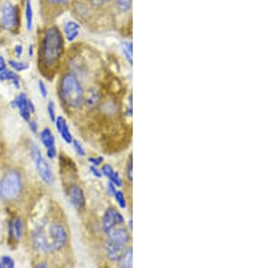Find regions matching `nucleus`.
<instances>
[{
  "instance_id": "9d476101",
  "label": "nucleus",
  "mask_w": 271,
  "mask_h": 268,
  "mask_svg": "<svg viewBox=\"0 0 271 268\" xmlns=\"http://www.w3.org/2000/svg\"><path fill=\"white\" fill-rule=\"evenodd\" d=\"M67 197L75 209L82 210L85 208L86 199L83 189L80 186L75 184L70 186L67 190Z\"/></svg>"
},
{
  "instance_id": "20e7f679",
  "label": "nucleus",
  "mask_w": 271,
  "mask_h": 268,
  "mask_svg": "<svg viewBox=\"0 0 271 268\" xmlns=\"http://www.w3.org/2000/svg\"><path fill=\"white\" fill-rule=\"evenodd\" d=\"M106 244V254L108 258L113 262L120 260L123 254L128 249L130 236L125 228H116L108 235Z\"/></svg>"
},
{
  "instance_id": "4468645a",
  "label": "nucleus",
  "mask_w": 271,
  "mask_h": 268,
  "mask_svg": "<svg viewBox=\"0 0 271 268\" xmlns=\"http://www.w3.org/2000/svg\"><path fill=\"white\" fill-rule=\"evenodd\" d=\"M80 25H79L75 21H68L66 24H64V34L66 36V39L69 42H72L75 41L79 35H80Z\"/></svg>"
},
{
  "instance_id": "e433bc0d",
  "label": "nucleus",
  "mask_w": 271,
  "mask_h": 268,
  "mask_svg": "<svg viewBox=\"0 0 271 268\" xmlns=\"http://www.w3.org/2000/svg\"><path fill=\"white\" fill-rule=\"evenodd\" d=\"M36 266H37V267H46V266H47V265H46V264H37V265H36Z\"/></svg>"
},
{
  "instance_id": "5701e85b",
  "label": "nucleus",
  "mask_w": 271,
  "mask_h": 268,
  "mask_svg": "<svg viewBox=\"0 0 271 268\" xmlns=\"http://www.w3.org/2000/svg\"><path fill=\"white\" fill-rule=\"evenodd\" d=\"M110 182H112L116 187H121L122 186V179L120 177V175L118 174V172L115 171L113 174L109 178Z\"/></svg>"
},
{
  "instance_id": "2f4dec72",
  "label": "nucleus",
  "mask_w": 271,
  "mask_h": 268,
  "mask_svg": "<svg viewBox=\"0 0 271 268\" xmlns=\"http://www.w3.org/2000/svg\"><path fill=\"white\" fill-rule=\"evenodd\" d=\"M29 128L31 129L32 132H33L34 134H36L37 130H38V125H37V123H36L35 120L29 121Z\"/></svg>"
},
{
  "instance_id": "6e6552de",
  "label": "nucleus",
  "mask_w": 271,
  "mask_h": 268,
  "mask_svg": "<svg viewBox=\"0 0 271 268\" xmlns=\"http://www.w3.org/2000/svg\"><path fill=\"white\" fill-rule=\"evenodd\" d=\"M124 221V217L121 213L114 208H109L103 215V231L107 235H109L118 226L123 224Z\"/></svg>"
},
{
  "instance_id": "a211bd4d",
  "label": "nucleus",
  "mask_w": 271,
  "mask_h": 268,
  "mask_svg": "<svg viewBox=\"0 0 271 268\" xmlns=\"http://www.w3.org/2000/svg\"><path fill=\"white\" fill-rule=\"evenodd\" d=\"M121 49L127 61L132 64V43L130 41H124L121 44Z\"/></svg>"
},
{
  "instance_id": "1a4fd4ad",
  "label": "nucleus",
  "mask_w": 271,
  "mask_h": 268,
  "mask_svg": "<svg viewBox=\"0 0 271 268\" xmlns=\"http://www.w3.org/2000/svg\"><path fill=\"white\" fill-rule=\"evenodd\" d=\"M12 105L14 108H17L19 110L21 117L26 121H29L30 117H31V113L35 112L34 104L31 100L28 99L27 95L24 93H20L16 97V99L13 101Z\"/></svg>"
},
{
  "instance_id": "2eb2a0df",
  "label": "nucleus",
  "mask_w": 271,
  "mask_h": 268,
  "mask_svg": "<svg viewBox=\"0 0 271 268\" xmlns=\"http://www.w3.org/2000/svg\"><path fill=\"white\" fill-rule=\"evenodd\" d=\"M40 139L43 143V146H45L47 149L55 147V138L52 131L49 128H44L41 134H40Z\"/></svg>"
},
{
  "instance_id": "473e14b6",
  "label": "nucleus",
  "mask_w": 271,
  "mask_h": 268,
  "mask_svg": "<svg viewBox=\"0 0 271 268\" xmlns=\"http://www.w3.org/2000/svg\"><path fill=\"white\" fill-rule=\"evenodd\" d=\"M108 192H109V194H110V195H112V196H114V194H116V192H117L116 186H115L112 182H110V181L108 183Z\"/></svg>"
},
{
  "instance_id": "c85d7f7f",
  "label": "nucleus",
  "mask_w": 271,
  "mask_h": 268,
  "mask_svg": "<svg viewBox=\"0 0 271 268\" xmlns=\"http://www.w3.org/2000/svg\"><path fill=\"white\" fill-rule=\"evenodd\" d=\"M90 171L91 174L94 175L95 177L102 178L103 177V173L102 171L98 169V166H91L90 167Z\"/></svg>"
},
{
  "instance_id": "6ab92c4d",
  "label": "nucleus",
  "mask_w": 271,
  "mask_h": 268,
  "mask_svg": "<svg viewBox=\"0 0 271 268\" xmlns=\"http://www.w3.org/2000/svg\"><path fill=\"white\" fill-rule=\"evenodd\" d=\"M26 14H27V26H28V31L32 29V24H33V9H32V5L30 0L27 1V6H26Z\"/></svg>"
},
{
  "instance_id": "7ed1b4c3",
  "label": "nucleus",
  "mask_w": 271,
  "mask_h": 268,
  "mask_svg": "<svg viewBox=\"0 0 271 268\" xmlns=\"http://www.w3.org/2000/svg\"><path fill=\"white\" fill-rule=\"evenodd\" d=\"M63 52V39L59 29L49 28L43 39V59L44 64L51 67L59 62Z\"/></svg>"
},
{
  "instance_id": "f3484780",
  "label": "nucleus",
  "mask_w": 271,
  "mask_h": 268,
  "mask_svg": "<svg viewBox=\"0 0 271 268\" xmlns=\"http://www.w3.org/2000/svg\"><path fill=\"white\" fill-rule=\"evenodd\" d=\"M132 253H133L132 248L131 247H128L126 251L123 254V256H121L120 260L118 261L121 267H132V255H133Z\"/></svg>"
},
{
  "instance_id": "0eeeda50",
  "label": "nucleus",
  "mask_w": 271,
  "mask_h": 268,
  "mask_svg": "<svg viewBox=\"0 0 271 268\" xmlns=\"http://www.w3.org/2000/svg\"><path fill=\"white\" fill-rule=\"evenodd\" d=\"M132 5L133 0H114L113 2V16L121 18L122 25L130 29L132 21Z\"/></svg>"
},
{
  "instance_id": "bb28decb",
  "label": "nucleus",
  "mask_w": 271,
  "mask_h": 268,
  "mask_svg": "<svg viewBox=\"0 0 271 268\" xmlns=\"http://www.w3.org/2000/svg\"><path fill=\"white\" fill-rule=\"evenodd\" d=\"M115 170L113 169L112 166H110V165H104L102 168V173H103V175H105L108 179L114 173Z\"/></svg>"
},
{
  "instance_id": "f704fd0d",
  "label": "nucleus",
  "mask_w": 271,
  "mask_h": 268,
  "mask_svg": "<svg viewBox=\"0 0 271 268\" xmlns=\"http://www.w3.org/2000/svg\"><path fill=\"white\" fill-rule=\"evenodd\" d=\"M6 62H5L4 58L2 56H0V71H4L6 70Z\"/></svg>"
},
{
  "instance_id": "4c0bfd02",
  "label": "nucleus",
  "mask_w": 271,
  "mask_h": 268,
  "mask_svg": "<svg viewBox=\"0 0 271 268\" xmlns=\"http://www.w3.org/2000/svg\"><path fill=\"white\" fill-rule=\"evenodd\" d=\"M29 56H33V46L32 45L29 47Z\"/></svg>"
},
{
  "instance_id": "423d86ee",
  "label": "nucleus",
  "mask_w": 271,
  "mask_h": 268,
  "mask_svg": "<svg viewBox=\"0 0 271 268\" xmlns=\"http://www.w3.org/2000/svg\"><path fill=\"white\" fill-rule=\"evenodd\" d=\"M30 150H31L32 157H33V160L36 165V171L39 174L40 177L42 178V180L45 183L51 184L55 180L54 174H53V171H52L50 166L43 159L39 147L36 146L35 143L31 142Z\"/></svg>"
},
{
  "instance_id": "f257e3e1",
  "label": "nucleus",
  "mask_w": 271,
  "mask_h": 268,
  "mask_svg": "<svg viewBox=\"0 0 271 268\" xmlns=\"http://www.w3.org/2000/svg\"><path fill=\"white\" fill-rule=\"evenodd\" d=\"M67 241V233L58 223L42 221L33 232V243L37 251L55 252L63 249Z\"/></svg>"
},
{
  "instance_id": "7c9ffc66",
  "label": "nucleus",
  "mask_w": 271,
  "mask_h": 268,
  "mask_svg": "<svg viewBox=\"0 0 271 268\" xmlns=\"http://www.w3.org/2000/svg\"><path fill=\"white\" fill-rule=\"evenodd\" d=\"M46 154H47V157L49 158V159H54V158L56 156V154H57L56 147H53V148H49V149H47Z\"/></svg>"
},
{
  "instance_id": "dca6fc26",
  "label": "nucleus",
  "mask_w": 271,
  "mask_h": 268,
  "mask_svg": "<svg viewBox=\"0 0 271 268\" xmlns=\"http://www.w3.org/2000/svg\"><path fill=\"white\" fill-rule=\"evenodd\" d=\"M0 81H10L15 85V87L17 89L20 88L19 77L15 72L8 71L7 69L4 71H0Z\"/></svg>"
},
{
  "instance_id": "39448f33",
  "label": "nucleus",
  "mask_w": 271,
  "mask_h": 268,
  "mask_svg": "<svg viewBox=\"0 0 271 268\" xmlns=\"http://www.w3.org/2000/svg\"><path fill=\"white\" fill-rule=\"evenodd\" d=\"M22 190V180L16 171H10L0 180V197L5 201H12L18 197Z\"/></svg>"
},
{
  "instance_id": "ddd939ff",
  "label": "nucleus",
  "mask_w": 271,
  "mask_h": 268,
  "mask_svg": "<svg viewBox=\"0 0 271 268\" xmlns=\"http://www.w3.org/2000/svg\"><path fill=\"white\" fill-rule=\"evenodd\" d=\"M55 125H56V128L58 130V133L61 135L63 140L67 144H71L73 139H72V136L70 132V129H69V126L67 125L65 119L62 116H59L58 118H56L55 119Z\"/></svg>"
},
{
  "instance_id": "b1692460",
  "label": "nucleus",
  "mask_w": 271,
  "mask_h": 268,
  "mask_svg": "<svg viewBox=\"0 0 271 268\" xmlns=\"http://www.w3.org/2000/svg\"><path fill=\"white\" fill-rule=\"evenodd\" d=\"M1 264L3 265V267L6 268H14L15 267V262L13 260L10 256H5L0 259Z\"/></svg>"
},
{
  "instance_id": "9b49d317",
  "label": "nucleus",
  "mask_w": 271,
  "mask_h": 268,
  "mask_svg": "<svg viewBox=\"0 0 271 268\" xmlns=\"http://www.w3.org/2000/svg\"><path fill=\"white\" fill-rule=\"evenodd\" d=\"M16 13L15 7L10 2H6L1 9V24L6 29L16 25Z\"/></svg>"
},
{
  "instance_id": "cd10ccee",
  "label": "nucleus",
  "mask_w": 271,
  "mask_h": 268,
  "mask_svg": "<svg viewBox=\"0 0 271 268\" xmlns=\"http://www.w3.org/2000/svg\"><path fill=\"white\" fill-rule=\"evenodd\" d=\"M103 160L104 158L103 156H98V157H90L88 159L89 162L92 164V166H100L103 163Z\"/></svg>"
},
{
  "instance_id": "72a5a7b5",
  "label": "nucleus",
  "mask_w": 271,
  "mask_h": 268,
  "mask_svg": "<svg viewBox=\"0 0 271 268\" xmlns=\"http://www.w3.org/2000/svg\"><path fill=\"white\" fill-rule=\"evenodd\" d=\"M48 1H50L53 4L60 5V6H64L70 2V0H48Z\"/></svg>"
},
{
  "instance_id": "412c9836",
  "label": "nucleus",
  "mask_w": 271,
  "mask_h": 268,
  "mask_svg": "<svg viewBox=\"0 0 271 268\" xmlns=\"http://www.w3.org/2000/svg\"><path fill=\"white\" fill-rule=\"evenodd\" d=\"M9 65L17 71H24V70H27L28 68V63L16 62V61H12V60L9 61Z\"/></svg>"
},
{
  "instance_id": "c9c22d12",
  "label": "nucleus",
  "mask_w": 271,
  "mask_h": 268,
  "mask_svg": "<svg viewBox=\"0 0 271 268\" xmlns=\"http://www.w3.org/2000/svg\"><path fill=\"white\" fill-rule=\"evenodd\" d=\"M15 50H16V53L17 56H21V53H22V46L21 45H16Z\"/></svg>"
},
{
  "instance_id": "4be33fe9",
  "label": "nucleus",
  "mask_w": 271,
  "mask_h": 268,
  "mask_svg": "<svg viewBox=\"0 0 271 268\" xmlns=\"http://www.w3.org/2000/svg\"><path fill=\"white\" fill-rule=\"evenodd\" d=\"M72 146H73V148H75V151H76V153L79 154V155H81V156H84L85 154H86V152H85V149L83 148V145L81 144V142L80 141H78V140H72Z\"/></svg>"
},
{
  "instance_id": "393cba45",
  "label": "nucleus",
  "mask_w": 271,
  "mask_h": 268,
  "mask_svg": "<svg viewBox=\"0 0 271 268\" xmlns=\"http://www.w3.org/2000/svg\"><path fill=\"white\" fill-rule=\"evenodd\" d=\"M47 111L49 118L51 119L52 122H55L56 116H55V103L53 102V101H49V103H48Z\"/></svg>"
},
{
  "instance_id": "aec40b11",
  "label": "nucleus",
  "mask_w": 271,
  "mask_h": 268,
  "mask_svg": "<svg viewBox=\"0 0 271 268\" xmlns=\"http://www.w3.org/2000/svg\"><path fill=\"white\" fill-rule=\"evenodd\" d=\"M115 199L116 201L118 202V206L121 208V209H126L127 208V201L125 195L123 194L122 191H117L116 194H114Z\"/></svg>"
},
{
  "instance_id": "a878e982",
  "label": "nucleus",
  "mask_w": 271,
  "mask_h": 268,
  "mask_svg": "<svg viewBox=\"0 0 271 268\" xmlns=\"http://www.w3.org/2000/svg\"><path fill=\"white\" fill-rule=\"evenodd\" d=\"M126 176L129 181H132V155L131 154L129 158V161L127 163Z\"/></svg>"
},
{
  "instance_id": "f8f14e48",
  "label": "nucleus",
  "mask_w": 271,
  "mask_h": 268,
  "mask_svg": "<svg viewBox=\"0 0 271 268\" xmlns=\"http://www.w3.org/2000/svg\"><path fill=\"white\" fill-rule=\"evenodd\" d=\"M23 231V222L20 218H16L9 222L8 224V235L14 241L20 240Z\"/></svg>"
},
{
  "instance_id": "c756f323",
  "label": "nucleus",
  "mask_w": 271,
  "mask_h": 268,
  "mask_svg": "<svg viewBox=\"0 0 271 268\" xmlns=\"http://www.w3.org/2000/svg\"><path fill=\"white\" fill-rule=\"evenodd\" d=\"M39 90L42 97L43 98H46V96H47V89H46L45 84L42 81H40L39 82Z\"/></svg>"
},
{
  "instance_id": "f03ea898",
  "label": "nucleus",
  "mask_w": 271,
  "mask_h": 268,
  "mask_svg": "<svg viewBox=\"0 0 271 268\" xmlns=\"http://www.w3.org/2000/svg\"><path fill=\"white\" fill-rule=\"evenodd\" d=\"M60 98L68 108L76 109L81 106L84 98L83 85L75 73L63 75L60 83Z\"/></svg>"
},
{
  "instance_id": "58836bf2",
  "label": "nucleus",
  "mask_w": 271,
  "mask_h": 268,
  "mask_svg": "<svg viewBox=\"0 0 271 268\" xmlns=\"http://www.w3.org/2000/svg\"><path fill=\"white\" fill-rule=\"evenodd\" d=\"M129 226H130V229L132 231V221H130L129 222Z\"/></svg>"
}]
</instances>
